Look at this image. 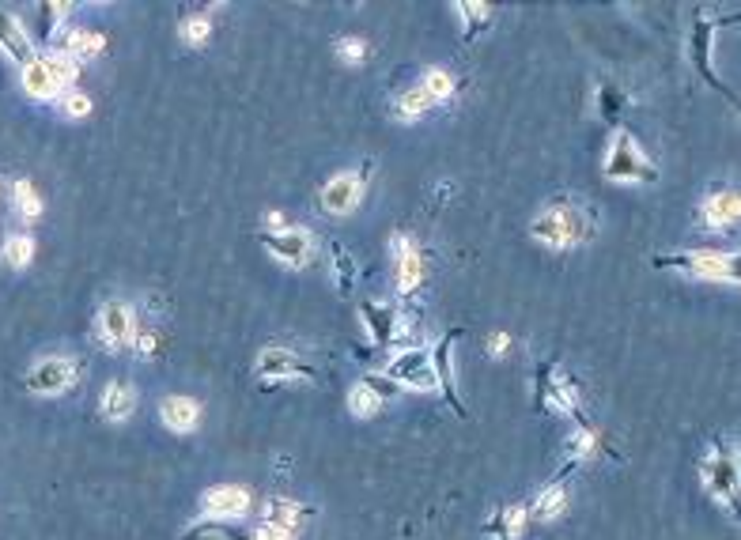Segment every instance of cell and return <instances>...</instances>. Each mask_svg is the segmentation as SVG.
<instances>
[{"instance_id":"1","label":"cell","mask_w":741,"mask_h":540,"mask_svg":"<svg viewBox=\"0 0 741 540\" xmlns=\"http://www.w3.org/2000/svg\"><path fill=\"white\" fill-rule=\"evenodd\" d=\"M534 405L541 408V412H549V416H571V420L579 423V427H586V416L583 408H579V397H575V386H571V378H564L560 374V367H556V359H541L534 371Z\"/></svg>"},{"instance_id":"2","label":"cell","mask_w":741,"mask_h":540,"mask_svg":"<svg viewBox=\"0 0 741 540\" xmlns=\"http://www.w3.org/2000/svg\"><path fill=\"white\" fill-rule=\"evenodd\" d=\"M723 23L719 19H711L704 12V8H696L692 12V27H689V65L700 72V80H704L711 91H719L726 102H734L738 106V91L726 84L723 76L715 72V65H711V53H715V31H719Z\"/></svg>"},{"instance_id":"3","label":"cell","mask_w":741,"mask_h":540,"mask_svg":"<svg viewBox=\"0 0 741 540\" xmlns=\"http://www.w3.org/2000/svg\"><path fill=\"white\" fill-rule=\"evenodd\" d=\"M530 231L541 246L549 250H568L575 242H583L586 231H590V220H583V212L575 204H549L545 212H537Z\"/></svg>"},{"instance_id":"4","label":"cell","mask_w":741,"mask_h":540,"mask_svg":"<svg viewBox=\"0 0 741 540\" xmlns=\"http://www.w3.org/2000/svg\"><path fill=\"white\" fill-rule=\"evenodd\" d=\"M605 178L609 182H636V186H655L658 167L643 155L639 140L632 133H617L609 152H605Z\"/></svg>"},{"instance_id":"5","label":"cell","mask_w":741,"mask_h":540,"mask_svg":"<svg viewBox=\"0 0 741 540\" xmlns=\"http://www.w3.org/2000/svg\"><path fill=\"white\" fill-rule=\"evenodd\" d=\"M700 480H704L707 495H711L719 507H726L730 514L738 510V454H734L730 446L715 442V446L707 450L704 461H700Z\"/></svg>"},{"instance_id":"6","label":"cell","mask_w":741,"mask_h":540,"mask_svg":"<svg viewBox=\"0 0 741 540\" xmlns=\"http://www.w3.org/2000/svg\"><path fill=\"white\" fill-rule=\"evenodd\" d=\"M655 269H681L700 280H726L738 284V254L719 250H677V254H655Z\"/></svg>"},{"instance_id":"7","label":"cell","mask_w":741,"mask_h":540,"mask_svg":"<svg viewBox=\"0 0 741 540\" xmlns=\"http://www.w3.org/2000/svg\"><path fill=\"white\" fill-rule=\"evenodd\" d=\"M254 374H258L261 389H280L288 382H314L318 378V371L307 363V355L292 352V348H265L258 355Z\"/></svg>"},{"instance_id":"8","label":"cell","mask_w":741,"mask_h":540,"mask_svg":"<svg viewBox=\"0 0 741 540\" xmlns=\"http://www.w3.org/2000/svg\"><path fill=\"white\" fill-rule=\"evenodd\" d=\"M466 337V329L462 325H454L447 337H439V344L431 348V371H435V389L447 397V405L454 408V416H462L466 420L469 408L466 401H462V393H458V374H454V348H458V340Z\"/></svg>"},{"instance_id":"9","label":"cell","mask_w":741,"mask_h":540,"mask_svg":"<svg viewBox=\"0 0 741 540\" xmlns=\"http://www.w3.org/2000/svg\"><path fill=\"white\" fill-rule=\"evenodd\" d=\"M76 378H80V359H72V355H46V359H38L35 367L27 371V389L35 397H61V393H69L76 386Z\"/></svg>"},{"instance_id":"10","label":"cell","mask_w":741,"mask_h":540,"mask_svg":"<svg viewBox=\"0 0 741 540\" xmlns=\"http://www.w3.org/2000/svg\"><path fill=\"white\" fill-rule=\"evenodd\" d=\"M95 337L103 348L110 352H121L129 348L133 337H137V318H133V306L121 303V299H110V303L99 306V318H95Z\"/></svg>"},{"instance_id":"11","label":"cell","mask_w":741,"mask_h":540,"mask_svg":"<svg viewBox=\"0 0 741 540\" xmlns=\"http://www.w3.org/2000/svg\"><path fill=\"white\" fill-rule=\"evenodd\" d=\"M382 378H390L397 389H416V393H428V389H435L431 355L420 352V348H405V352H397L394 359L386 363Z\"/></svg>"},{"instance_id":"12","label":"cell","mask_w":741,"mask_h":540,"mask_svg":"<svg viewBox=\"0 0 741 540\" xmlns=\"http://www.w3.org/2000/svg\"><path fill=\"white\" fill-rule=\"evenodd\" d=\"M367 170H371V163H363L360 174L356 170H341V174L329 178L326 189H322V208H326L329 216H352L360 208L363 186H367Z\"/></svg>"},{"instance_id":"13","label":"cell","mask_w":741,"mask_h":540,"mask_svg":"<svg viewBox=\"0 0 741 540\" xmlns=\"http://www.w3.org/2000/svg\"><path fill=\"white\" fill-rule=\"evenodd\" d=\"M360 318H363V329H367V337H371L375 348H397V344L405 340V333H409V325H401L394 306L375 303V299H363Z\"/></svg>"},{"instance_id":"14","label":"cell","mask_w":741,"mask_h":540,"mask_svg":"<svg viewBox=\"0 0 741 540\" xmlns=\"http://www.w3.org/2000/svg\"><path fill=\"white\" fill-rule=\"evenodd\" d=\"M261 246L280 261V265H307L314 254V242H311V231L307 227H284V231H265L261 235Z\"/></svg>"},{"instance_id":"15","label":"cell","mask_w":741,"mask_h":540,"mask_svg":"<svg viewBox=\"0 0 741 540\" xmlns=\"http://www.w3.org/2000/svg\"><path fill=\"white\" fill-rule=\"evenodd\" d=\"M390 254H394V280L401 295H413L416 287L424 284V257H420V246L405 231H397L390 238Z\"/></svg>"},{"instance_id":"16","label":"cell","mask_w":741,"mask_h":540,"mask_svg":"<svg viewBox=\"0 0 741 540\" xmlns=\"http://www.w3.org/2000/svg\"><path fill=\"white\" fill-rule=\"evenodd\" d=\"M201 507H205V518H216V522H239L250 514V491L239 488V484H216L201 495Z\"/></svg>"},{"instance_id":"17","label":"cell","mask_w":741,"mask_h":540,"mask_svg":"<svg viewBox=\"0 0 741 540\" xmlns=\"http://www.w3.org/2000/svg\"><path fill=\"white\" fill-rule=\"evenodd\" d=\"M0 53H4L8 61H16V65H31L38 57L27 27H23L8 8H0Z\"/></svg>"},{"instance_id":"18","label":"cell","mask_w":741,"mask_h":540,"mask_svg":"<svg viewBox=\"0 0 741 540\" xmlns=\"http://www.w3.org/2000/svg\"><path fill=\"white\" fill-rule=\"evenodd\" d=\"M133 408H137V389H133V382H125V378L110 382L103 389V397H99V412L110 423H125L133 416Z\"/></svg>"},{"instance_id":"19","label":"cell","mask_w":741,"mask_h":540,"mask_svg":"<svg viewBox=\"0 0 741 540\" xmlns=\"http://www.w3.org/2000/svg\"><path fill=\"white\" fill-rule=\"evenodd\" d=\"M159 420H163V427L174 431V435H186V431H193V427L201 423V405H197L193 397H163Z\"/></svg>"},{"instance_id":"20","label":"cell","mask_w":741,"mask_h":540,"mask_svg":"<svg viewBox=\"0 0 741 540\" xmlns=\"http://www.w3.org/2000/svg\"><path fill=\"white\" fill-rule=\"evenodd\" d=\"M700 220H704V227H711V231L734 227V223H738V193H734V189L711 193L704 201V208H700Z\"/></svg>"},{"instance_id":"21","label":"cell","mask_w":741,"mask_h":540,"mask_svg":"<svg viewBox=\"0 0 741 540\" xmlns=\"http://www.w3.org/2000/svg\"><path fill=\"white\" fill-rule=\"evenodd\" d=\"M19 84H23V91L31 95L35 102H53L65 95V87L53 80V72L42 61H31V65H23V72H19Z\"/></svg>"},{"instance_id":"22","label":"cell","mask_w":741,"mask_h":540,"mask_svg":"<svg viewBox=\"0 0 741 540\" xmlns=\"http://www.w3.org/2000/svg\"><path fill=\"white\" fill-rule=\"evenodd\" d=\"M598 442H602V435H598V427H594V423L579 427V431H575V435L564 442V446H568V450H564V465L556 469V476H552V480H568V473L575 469V465H579V461H586L590 454H598Z\"/></svg>"},{"instance_id":"23","label":"cell","mask_w":741,"mask_h":540,"mask_svg":"<svg viewBox=\"0 0 741 540\" xmlns=\"http://www.w3.org/2000/svg\"><path fill=\"white\" fill-rule=\"evenodd\" d=\"M564 510H568V484H564V480H549V484L541 488V495H537V503L530 514H534L537 522H556Z\"/></svg>"},{"instance_id":"24","label":"cell","mask_w":741,"mask_h":540,"mask_svg":"<svg viewBox=\"0 0 741 540\" xmlns=\"http://www.w3.org/2000/svg\"><path fill=\"white\" fill-rule=\"evenodd\" d=\"M38 61H42L46 68H50L53 80H57L61 87H69V84H76V80H80V61H76L72 53L61 50V46H50V50L42 53Z\"/></svg>"},{"instance_id":"25","label":"cell","mask_w":741,"mask_h":540,"mask_svg":"<svg viewBox=\"0 0 741 540\" xmlns=\"http://www.w3.org/2000/svg\"><path fill=\"white\" fill-rule=\"evenodd\" d=\"M416 87H420V91L439 106V102H447L450 95H454V87L458 84H454V76H450L447 68H424V76L416 80Z\"/></svg>"},{"instance_id":"26","label":"cell","mask_w":741,"mask_h":540,"mask_svg":"<svg viewBox=\"0 0 741 540\" xmlns=\"http://www.w3.org/2000/svg\"><path fill=\"white\" fill-rule=\"evenodd\" d=\"M431 106H435V102H431L428 95H424V91L413 84L409 91H401V95L394 99V118L397 121H420L431 110Z\"/></svg>"},{"instance_id":"27","label":"cell","mask_w":741,"mask_h":540,"mask_svg":"<svg viewBox=\"0 0 741 540\" xmlns=\"http://www.w3.org/2000/svg\"><path fill=\"white\" fill-rule=\"evenodd\" d=\"M382 405H386V401H382L371 386H363V382H356V386L348 389V412H352L356 420H375Z\"/></svg>"},{"instance_id":"28","label":"cell","mask_w":741,"mask_h":540,"mask_svg":"<svg viewBox=\"0 0 741 540\" xmlns=\"http://www.w3.org/2000/svg\"><path fill=\"white\" fill-rule=\"evenodd\" d=\"M265 522L280 525V529H288V533H299V525H303V507L292 503V499H269V503H265Z\"/></svg>"},{"instance_id":"29","label":"cell","mask_w":741,"mask_h":540,"mask_svg":"<svg viewBox=\"0 0 741 540\" xmlns=\"http://www.w3.org/2000/svg\"><path fill=\"white\" fill-rule=\"evenodd\" d=\"M454 12L466 19V38H477V34H484L492 27V8L481 4V0H458Z\"/></svg>"},{"instance_id":"30","label":"cell","mask_w":741,"mask_h":540,"mask_svg":"<svg viewBox=\"0 0 741 540\" xmlns=\"http://www.w3.org/2000/svg\"><path fill=\"white\" fill-rule=\"evenodd\" d=\"M65 53H72L76 61H84V57H99V53L106 50V38L95 31H72L69 38H65V46H61Z\"/></svg>"},{"instance_id":"31","label":"cell","mask_w":741,"mask_h":540,"mask_svg":"<svg viewBox=\"0 0 741 540\" xmlns=\"http://www.w3.org/2000/svg\"><path fill=\"white\" fill-rule=\"evenodd\" d=\"M182 540H242L227 522H216V518H201L182 529Z\"/></svg>"},{"instance_id":"32","label":"cell","mask_w":741,"mask_h":540,"mask_svg":"<svg viewBox=\"0 0 741 540\" xmlns=\"http://www.w3.org/2000/svg\"><path fill=\"white\" fill-rule=\"evenodd\" d=\"M0 257H4V265H8V269H23V265H31V257H35V238H31V235H12L8 242H4Z\"/></svg>"},{"instance_id":"33","label":"cell","mask_w":741,"mask_h":540,"mask_svg":"<svg viewBox=\"0 0 741 540\" xmlns=\"http://www.w3.org/2000/svg\"><path fill=\"white\" fill-rule=\"evenodd\" d=\"M333 272H337V291L348 295L356 287V261H352V254H348L341 242L333 246Z\"/></svg>"},{"instance_id":"34","label":"cell","mask_w":741,"mask_h":540,"mask_svg":"<svg viewBox=\"0 0 741 540\" xmlns=\"http://www.w3.org/2000/svg\"><path fill=\"white\" fill-rule=\"evenodd\" d=\"M624 106H628V95H621L617 87H598V114H602L609 125H617L621 121V114H624Z\"/></svg>"},{"instance_id":"35","label":"cell","mask_w":741,"mask_h":540,"mask_svg":"<svg viewBox=\"0 0 741 540\" xmlns=\"http://www.w3.org/2000/svg\"><path fill=\"white\" fill-rule=\"evenodd\" d=\"M178 34H182V42H186V46H205L208 38H212V19H208V16H186L182 23H178Z\"/></svg>"},{"instance_id":"36","label":"cell","mask_w":741,"mask_h":540,"mask_svg":"<svg viewBox=\"0 0 741 540\" xmlns=\"http://www.w3.org/2000/svg\"><path fill=\"white\" fill-rule=\"evenodd\" d=\"M12 197H16V208L23 212V216H31L35 220L38 212H42V201H38V193H35V186L23 178V182H16L12 186Z\"/></svg>"},{"instance_id":"37","label":"cell","mask_w":741,"mask_h":540,"mask_svg":"<svg viewBox=\"0 0 741 540\" xmlns=\"http://www.w3.org/2000/svg\"><path fill=\"white\" fill-rule=\"evenodd\" d=\"M337 57H341L345 65H363V61H367V42H363V38H341V42H337Z\"/></svg>"},{"instance_id":"38","label":"cell","mask_w":741,"mask_h":540,"mask_svg":"<svg viewBox=\"0 0 741 540\" xmlns=\"http://www.w3.org/2000/svg\"><path fill=\"white\" fill-rule=\"evenodd\" d=\"M61 110H65V118L80 121V118H87V114H91V99H87L84 91H69V95L61 99Z\"/></svg>"},{"instance_id":"39","label":"cell","mask_w":741,"mask_h":540,"mask_svg":"<svg viewBox=\"0 0 741 540\" xmlns=\"http://www.w3.org/2000/svg\"><path fill=\"white\" fill-rule=\"evenodd\" d=\"M42 12V27H46V34H53V31H61V23H65V16H69V4H42L38 8Z\"/></svg>"},{"instance_id":"40","label":"cell","mask_w":741,"mask_h":540,"mask_svg":"<svg viewBox=\"0 0 741 540\" xmlns=\"http://www.w3.org/2000/svg\"><path fill=\"white\" fill-rule=\"evenodd\" d=\"M363 386L375 389V393H379L382 401H390V397H397V393H401V389H397L394 382H390V378H382V374H367V378H363Z\"/></svg>"},{"instance_id":"41","label":"cell","mask_w":741,"mask_h":540,"mask_svg":"<svg viewBox=\"0 0 741 540\" xmlns=\"http://www.w3.org/2000/svg\"><path fill=\"white\" fill-rule=\"evenodd\" d=\"M254 540H295V533H288V529H280V525H273V522H261L258 529H254Z\"/></svg>"},{"instance_id":"42","label":"cell","mask_w":741,"mask_h":540,"mask_svg":"<svg viewBox=\"0 0 741 540\" xmlns=\"http://www.w3.org/2000/svg\"><path fill=\"white\" fill-rule=\"evenodd\" d=\"M503 348H511V340L503 337V333H496V337H492V355H500Z\"/></svg>"}]
</instances>
